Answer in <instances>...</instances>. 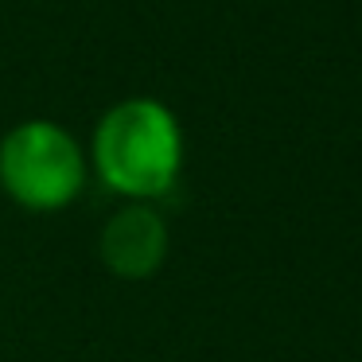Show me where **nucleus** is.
<instances>
[{"label":"nucleus","instance_id":"nucleus-3","mask_svg":"<svg viewBox=\"0 0 362 362\" xmlns=\"http://www.w3.org/2000/svg\"><path fill=\"white\" fill-rule=\"evenodd\" d=\"M102 257L117 276L141 281V276L156 273L168 257V226L152 206H125L110 218L102 234Z\"/></svg>","mask_w":362,"mask_h":362},{"label":"nucleus","instance_id":"nucleus-1","mask_svg":"<svg viewBox=\"0 0 362 362\" xmlns=\"http://www.w3.org/2000/svg\"><path fill=\"white\" fill-rule=\"evenodd\" d=\"M183 133L168 105L152 98L117 102L94 129V168L129 199L168 195L180 180Z\"/></svg>","mask_w":362,"mask_h":362},{"label":"nucleus","instance_id":"nucleus-2","mask_svg":"<svg viewBox=\"0 0 362 362\" xmlns=\"http://www.w3.org/2000/svg\"><path fill=\"white\" fill-rule=\"evenodd\" d=\"M82 148L55 121H24L0 141V187L28 211H59L82 191Z\"/></svg>","mask_w":362,"mask_h":362}]
</instances>
